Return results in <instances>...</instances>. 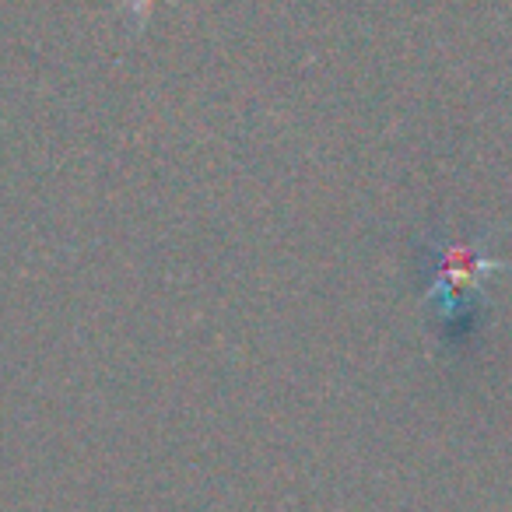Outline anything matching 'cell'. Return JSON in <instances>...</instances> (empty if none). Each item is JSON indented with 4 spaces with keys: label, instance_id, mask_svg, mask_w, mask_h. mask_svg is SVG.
<instances>
[{
    "label": "cell",
    "instance_id": "obj_1",
    "mask_svg": "<svg viewBox=\"0 0 512 512\" xmlns=\"http://www.w3.org/2000/svg\"><path fill=\"white\" fill-rule=\"evenodd\" d=\"M432 288L428 306L439 309L442 320H456L470 299H481L484 281L498 271H512V264L495 260L481 249V242L467 239H435L432 242Z\"/></svg>",
    "mask_w": 512,
    "mask_h": 512
}]
</instances>
